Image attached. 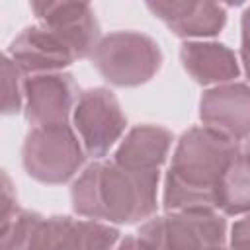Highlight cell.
<instances>
[{
	"mask_svg": "<svg viewBox=\"0 0 250 250\" xmlns=\"http://www.w3.org/2000/svg\"><path fill=\"white\" fill-rule=\"evenodd\" d=\"M90 59L100 76L117 88L146 84L162 66L158 43L139 31H113L104 35Z\"/></svg>",
	"mask_w": 250,
	"mask_h": 250,
	"instance_id": "cell-4",
	"label": "cell"
},
{
	"mask_svg": "<svg viewBox=\"0 0 250 250\" xmlns=\"http://www.w3.org/2000/svg\"><path fill=\"white\" fill-rule=\"evenodd\" d=\"M158 180L160 172L127 168L115 160L92 162L72 182V209L107 225H137L156 213Z\"/></svg>",
	"mask_w": 250,
	"mask_h": 250,
	"instance_id": "cell-1",
	"label": "cell"
},
{
	"mask_svg": "<svg viewBox=\"0 0 250 250\" xmlns=\"http://www.w3.org/2000/svg\"><path fill=\"white\" fill-rule=\"evenodd\" d=\"M172 133L160 125H137L133 127L113 152L117 164L135 170L160 172L172 146Z\"/></svg>",
	"mask_w": 250,
	"mask_h": 250,
	"instance_id": "cell-14",
	"label": "cell"
},
{
	"mask_svg": "<svg viewBox=\"0 0 250 250\" xmlns=\"http://www.w3.org/2000/svg\"><path fill=\"white\" fill-rule=\"evenodd\" d=\"M221 250H227V248H221Z\"/></svg>",
	"mask_w": 250,
	"mask_h": 250,
	"instance_id": "cell-22",
	"label": "cell"
},
{
	"mask_svg": "<svg viewBox=\"0 0 250 250\" xmlns=\"http://www.w3.org/2000/svg\"><path fill=\"white\" fill-rule=\"evenodd\" d=\"M6 55L16 62L23 76L62 72V68L78 61L70 43L59 31L39 21L21 29L8 45Z\"/></svg>",
	"mask_w": 250,
	"mask_h": 250,
	"instance_id": "cell-9",
	"label": "cell"
},
{
	"mask_svg": "<svg viewBox=\"0 0 250 250\" xmlns=\"http://www.w3.org/2000/svg\"><path fill=\"white\" fill-rule=\"evenodd\" d=\"M238 152L236 141L213 129L184 131L164 178V209H217L225 172Z\"/></svg>",
	"mask_w": 250,
	"mask_h": 250,
	"instance_id": "cell-2",
	"label": "cell"
},
{
	"mask_svg": "<svg viewBox=\"0 0 250 250\" xmlns=\"http://www.w3.org/2000/svg\"><path fill=\"white\" fill-rule=\"evenodd\" d=\"M240 29H242V43H240V61L244 66V72L250 80V6L242 12V21H240Z\"/></svg>",
	"mask_w": 250,
	"mask_h": 250,
	"instance_id": "cell-19",
	"label": "cell"
},
{
	"mask_svg": "<svg viewBox=\"0 0 250 250\" xmlns=\"http://www.w3.org/2000/svg\"><path fill=\"white\" fill-rule=\"evenodd\" d=\"M86 150L70 125L31 127L21 146V164L29 178L61 186L70 182L86 162Z\"/></svg>",
	"mask_w": 250,
	"mask_h": 250,
	"instance_id": "cell-5",
	"label": "cell"
},
{
	"mask_svg": "<svg viewBox=\"0 0 250 250\" xmlns=\"http://www.w3.org/2000/svg\"><path fill=\"white\" fill-rule=\"evenodd\" d=\"M137 234L150 250H221L227 221L217 209H178L148 219Z\"/></svg>",
	"mask_w": 250,
	"mask_h": 250,
	"instance_id": "cell-6",
	"label": "cell"
},
{
	"mask_svg": "<svg viewBox=\"0 0 250 250\" xmlns=\"http://www.w3.org/2000/svg\"><path fill=\"white\" fill-rule=\"evenodd\" d=\"M37 21L59 31L74 49L78 59L92 57L100 43V23L94 8L86 2H31Z\"/></svg>",
	"mask_w": 250,
	"mask_h": 250,
	"instance_id": "cell-11",
	"label": "cell"
},
{
	"mask_svg": "<svg viewBox=\"0 0 250 250\" xmlns=\"http://www.w3.org/2000/svg\"><path fill=\"white\" fill-rule=\"evenodd\" d=\"M115 250H150V248L139 234H129L119 242V246Z\"/></svg>",
	"mask_w": 250,
	"mask_h": 250,
	"instance_id": "cell-20",
	"label": "cell"
},
{
	"mask_svg": "<svg viewBox=\"0 0 250 250\" xmlns=\"http://www.w3.org/2000/svg\"><path fill=\"white\" fill-rule=\"evenodd\" d=\"M244 152H248V154H250V137L246 139V145H244Z\"/></svg>",
	"mask_w": 250,
	"mask_h": 250,
	"instance_id": "cell-21",
	"label": "cell"
},
{
	"mask_svg": "<svg viewBox=\"0 0 250 250\" xmlns=\"http://www.w3.org/2000/svg\"><path fill=\"white\" fill-rule=\"evenodd\" d=\"M72 123L86 154L100 160L123 137L127 117L117 96L109 88L96 86L80 94Z\"/></svg>",
	"mask_w": 250,
	"mask_h": 250,
	"instance_id": "cell-7",
	"label": "cell"
},
{
	"mask_svg": "<svg viewBox=\"0 0 250 250\" xmlns=\"http://www.w3.org/2000/svg\"><path fill=\"white\" fill-rule=\"evenodd\" d=\"M199 119L203 127L213 129L230 141L250 137V86L229 82L203 92L199 100Z\"/></svg>",
	"mask_w": 250,
	"mask_h": 250,
	"instance_id": "cell-10",
	"label": "cell"
},
{
	"mask_svg": "<svg viewBox=\"0 0 250 250\" xmlns=\"http://www.w3.org/2000/svg\"><path fill=\"white\" fill-rule=\"evenodd\" d=\"M119 234V229L92 219L20 211L2 229V250H113Z\"/></svg>",
	"mask_w": 250,
	"mask_h": 250,
	"instance_id": "cell-3",
	"label": "cell"
},
{
	"mask_svg": "<svg viewBox=\"0 0 250 250\" xmlns=\"http://www.w3.org/2000/svg\"><path fill=\"white\" fill-rule=\"evenodd\" d=\"M70 72L33 74L23 80V113L33 127L68 125L80 98Z\"/></svg>",
	"mask_w": 250,
	"mask_h": 250,
	"instance_id": "cell-8",
	"label": "cell"
},
{
	"mask_svg": "<svg viewBox=\"0 0 250 250\" xmlns=\"http://www.w3.org/2000/svg\"><path fill=\"white\" fill-rule=\"evenodd\" d=\"M23 72L16 62L4 55L2 59V111L4 115H14L23 109Z\"/></svg>",
	"mask_w": 250,
	"mask_h": 250,
	"instance_id": "cell-16",
	"label": "cell"
},
{
	"mask_svg": "<svg viewBox=\"0 0 250 250\" xmlns=\"http://www.w3.org/2000/svg\"><path fill=\"white\" fill-rule=\"evenodd\" d=\"M219 211L223 215L250 213V154L240 150L225 172L219 191Z\"/></svg>",
	"mask_w": 250,
	"mask_h": 250,
	"instance_id": "cell-15",
	"label": "cell"
},
{
	"mask_svg": "<svg viewBox=\"0 0 250 250\" xmlns=\"http://www.w3.org/2000/svg\"><path fill=\"white\" fill-rule=\"evenodd\" d=\"M180 61L201 86H221L240 76L236 55L217 41H186L180 47Z\"/></svg>",
	"mask_w": 250,
	"mask_h": 250,
	"instance_id": "cell-13",
	"label": "cell"
},
{
	"mask_svg": "<svg viewBox=\"0 0 250 250\" xmlns=\"http://www.w3.org/2000/svg\"><path fill=\"white\" fill-rule=\"evenodd\" d=\"M229 244H230V250H250V215L244 219H238L230 227Z\"/></svg>",
	"mask_w": 250,
	"mask_h": 250,
	"instance_id": "cell-18",
	"label": "cell"
},
{
	"mask_svg": "<svg viewBox=\"0 0 250 250\" xmlns=\"http://www.w3.org/2000/svg\"><path fill=\"white\" fill-rule=\"evenodd\" d=\"M18 213H20V209H18V197H16V191L12 189V184H10L8 174L4 172L2 174V229L8 227Z\"/></svg>",
	"mask_w": 250,
	"mask_h": 250,
	"instance_id": "cell-17",
	"label": "cell"
},
{
	"mask_svg": "<svg viewBox=\"0 0 250 250\" xmlns=\"http://www.w3.org/2000/svg\"><path fill=\"white\" fill-rule=\"evenodd\" d=\"M146 8L178 37H215L227 23V10L215 2H146Z\"/></svg>",
	"mask_w": 250,
	"mask_h": 250,
	"instance_id": "cell-12",
	"label": "cell"
}]
</instances>
